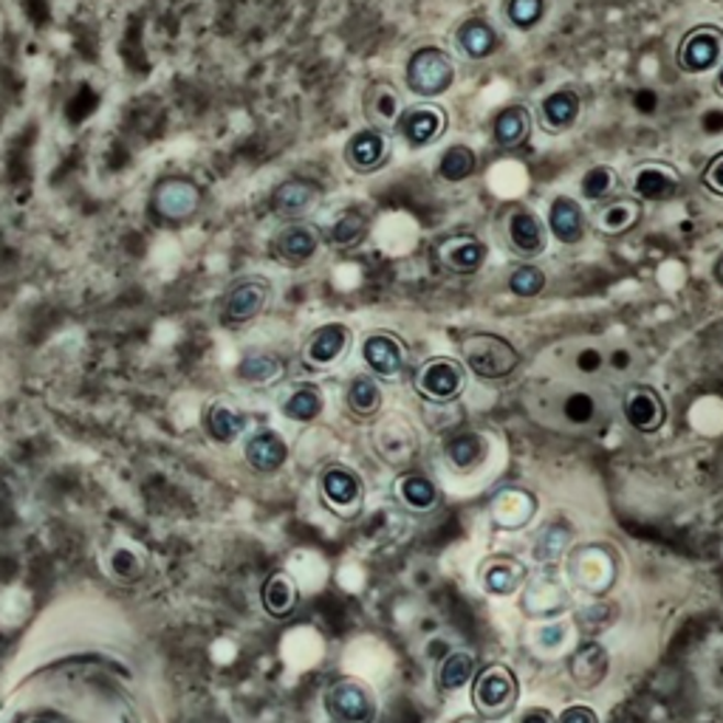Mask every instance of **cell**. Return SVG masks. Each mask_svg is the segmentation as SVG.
Returning a JSON list of instances; mask_svg holds the SVG:
<instances>
[{"label": "cell", "mask_w": 723, "mask_h": 723, "mask_svg": "<svg viewBox=\"0 0 723 723\" xmlns=\"http://www.w3.org/2000/svg\"><path fill=\"white\" fill-rule=\"evenodd\" d=\"M204 190L187 176H167L151 190V215L167 226H181L201 212Z\"/></svg>", "instance_id": "1"}, {"label": "cell", "mask_w": 723, "mask_h": 723, "mask_svg": "<svg viewBox=\"0 0 723 723\" xmlns=\"http://www.w3.org/2000/svg\"><path fill=\"white\" fill-rule=\"evenodd\" d=\"M460 359H464V368L472 370L478 379H507L520 365V354L514 351V345L498 334L464 336Z\"/></svg>", "instance_id": "2"}, {"label": "cell", "mask_w": 723, "mask_h": 723, "mask_svg": "<svg viewBox=\"0 0 723 723\" xmlns=\"http://www.w3.org/2000/svg\"><path fill=\"white\" fill-rule=\"evenodd\" d=\"M404 82L421 99L447 93L455 82V59L438 46H421L404 66Z\"/></svg>", "instance_id": "3"}, {"label": "cell", "mask_w": 723, "mask_h": 723, "mask_svg": "<svg viewBox=\"0 0 723 723\" xmlns=\"http://www.w3.org/2000/svg\"><path fill=\"white\" fill-rule=\"evenodd\" d=\"M520 685L507 665H489L478 672L472 685V704L483 721H500L518 707Z\"/></svg>", "instance_id": "4"}, {"label": "cell", "mask_w": 723, "mask_h": 723, "mask_svg": "<svg viewBox=\"0 0 723 723\" xmlns=\"http://www.w3.org/2000/svg\"><path fill=\"white\" fill-rule=\"evenodd\" d=\"M271 280L260 275H246L226 289L221 303V323L226 329H241L264 314L271 300Z\"/></svg>", "instance_id": "5"}, {"label": "cell", "mask_w": 723, "mask_h": 723, "mask_svg": "<svg viewBox=\"0 0 723 723\" xmlns=\"http://www.w3.org/2000/svg\"><path fill=\"white\" fill-rule=\"evenodd\" d=\"M467 388V368L453 356H433L415 374V393L427 401H453Z\"/></svg>", "instance_id": "6"}, {"label": "cell", "mask_w": 723, "mask_h": 723, "mask_svg": "<svg viewBox=\"0 0 723 723\" xmlns=\"http://www.w3.org/2000/svg\"><path fill=\"white\" fill-rule=\"evenodd\" d=\"M723 57V29L712 26V23H701V26L690 29L678 43L676 59L681 71L687 74H704L715 68Z\"/></svg>", "instance_id": "7"}, {"label": "cell", "mask_w": 723, "mask_h": 723, "mask_svg": "<svg viewBox=\"0 0 723 723\" xmlns=\"http://www.w3.org/2000/svg\"><path fill=\"white\" fill-rule=\"evenodd\" d=\"M325 712L334 723H374L376 701L368 687L343 678L325 692Z\"/></svg>", "instance_id": "8"}, {"label": "cell", "mask_w": 723, "mask_h": 723, "mask_svg": "<svg viewBox=\"0 0 723 723\" xmlns=\"http://www.w3.org/2000/svg\"><path fill=\"white\" fill-rule=\"evenodd\" d=\"M487 244L472 232H453L435 244V264L453 275H475L487 264Z\"/></svg>", "instance_id": "9"}, {"label": "cell", "mask_w": 723, "mask_h": 723, "mask_svg": "<svg viewBox=\"0 0 723 723\" xmlns=\"http://www.w3.org/2000/svg\"><path fill=\"white\" fill-rule=\"evenodd\" d=\"M447 125V111L427 102V105H413L408 111H401L399 122H396V133L404 138V145L421 151V147L433 145L438 136H444Z\"/></svg>", "instance_id": "10"}, {"label": "cell", "mask_w": 723, "mask_h": 723, "mask_svg": "<svg viewBox=\"0 0 723 723\" xmlns=\"http://www.w3.org/2000/svg\"><path fill=\"white\" fill-rule=\"evenodd\" d=\"M507 246L518 257H540L548 246V232L540 215L526 207H512L507 215Z\"/></svg>", "instance_id": "11"}, {"label": "cell", "mask_w": 723, "mask_h": 723, "mask_svg": "<svg viewBox=\"0 0 723 723\" xmlns=\"http://www.w3.org/2000/svg\"><path fill=\"white\" fill-rule=\"evenodd\" d=\"M320 244H323V232L314 224L294 221L271 237V255L286 266H303L320 252Z\"/></svg>", "instance_id": "12"}, {"label": "cell", "mask_w": 723, "mask_h": 723, "mask_svg": "<svg viewBox=\"0 0 723 723\" xmlns=\"http://www.w3.org/2000/svg\"><path fill=\"white\" fill-rule=\"evenodd\" d=\"M390 133L379 127H362L345 145V165L354 173H376L388 165L390 158Z\"/></svg>", "instance_id": "13"}, {"label": "cell", "mask_w": 723, "mask_h": 723, "mask_svg": "<svg viewBox=\"0 0 723 723\" xmlns=\"http://www.w3.org/2000/svg\"><path fill=\"white\" fill-rule=\"evenodd\" d=\"M323 198V187L311 178H289L283 185H277L269 196V210L283 221H297L309 215Z\"/></svg>", "instance_id": "14"}, {"label": "cell", "mask_w": 723, "mask_h": 723, "mask_svg": "<svg viewBox=\"0 0 723 723\" xmlns=\"http://www.w3.org/2000/svg\"><path fill=\"white\" fill-rule=\"evenodd\" d=\"M622 410H625L627 424L638 430V433H656L667 419L665 401H661L658 390L650 388V385H631L625 401H622Z\"/></svg>", "instance_id": "15"}, {"label": "cell", "mask_w": 723, "mask_h": 723, "mask_svg": "<svg viewBox=\"0 0 723 723\" xmlns=\"http://www.w3.org/2000/svg\"><path fill=\"white\" fill-rule=\"evenodd\" d=\"M362 359L381 379H396V376L404 370V359H408V351L401 345V340L390 331H376L365 340L362 345Z\"/></svg>", "instance_id": "16"}, {"label": "cell", "mask_w": 723, "mask_h": 723, "mask_svg": "<svg viewBox=\"0 0 723 723\" xmlns=\"http://www.w3.org/2000/svg\"><path fill=\"white\" fill-rule=\"evenodd\" d=\"M678 187H681V176L676 173V167L661 165V162H647L633 176V198L645 201V204L670 201Z\"/></svg>", "instance_id": "17"}, {"label": "cell", "mask_w": 723, "mask_h": 723, "mask_svg": "<svg viewBox=\"0 0 723 723\" xmlns=\"http://www.w3.org/2000/svg\"><path fill=\"white\" fill-rule=\"evenodd\" d=\"M351 343V329L343 323H329L311 331L303 345V362L311 368H329L345 354Z\"/></svg>", "instance_id": "18"}, {"label": "cell", "mask_w": 723, "mask_h": 723, "mask_svg": "<svg viewBox=\"0 0 723 723\" xmlns=\"http://www.w3.org/2000/svg\"><path fill=\"white\" fill-rule=\"evenodd\" d=\"M642 218V201L631 196H611L608 201H599L593 210V226L602 235H625Z\"/></svg>", "instance_id": "19"}, {"label": "cell", "mask_w": 723, "mask_h": 723, "mask_svg": "<svg viewBox=\"0 0 723 723\" xmlns=\"http://www.w3.org/2000/svg\"><path fill=\"white\" fill-rule=\"evenodd\" d=\"M244 455L255 472L269 475L277 472V469L286 464V458H289V444H286L280 433L264 427V430H255V433L246 438Z\"/></svg>", "instance_id": "20"}, {"label": "cell", "mask_w": 723, "mask_h": 723, "mask_svg": "<svg viewBox=\"0 0 723 723\" xmlns=\"http://www.w3.org/2000/svg\"><path fill=\"white\" fill-rule=\"evenodd\" d=\"M532 136V111L523 102L500 108L492 122V142L500 151H518Z\"/></svg>", "instance_id": "21"}, {"label": "cell", "mask_w": 723, "mask_h": 723, "mask_svg": "<svg viewBox=\"0 0 723 723\" xmlns=\"http://www.w3.org/2000/svg\"><path fill=\"white\" fill-rule=\"evenodd\" d=\"M579 111H582V99L571 88H559L548 97L540 99V125L546 133H563L571 125H577Z\"/></svg>", "instance_id": "22"}, {"label": "cell", "mask_w": 723, "mask_h": 723, "mask_svg": "<svg viewBox=\"0 0 723 723\" xmlns=\"http://www.w3.org/2000/svg\"><path fill=\"white\" fill-rule=\"evenodd\" d=\"M586 226H588L586 212H582V207H579L574 198L568 196L554 198L552 207H548V232L557 237L559 244L566 246L579 244V241L586 237Z\"/></svg>", "instance_id": "23"}, {"label": "cell", "mask_w": 723, "mask_h": 723, "mask_svg": "<svg viewBox=\"0 0 723 723\" xmlns=\"http://www.w3.org/2000/svg\"><path fill=\"white\" fill-rule=\"evenodd\" d=\"M323 498L329 500L336 512H356L362 503V483L354 469L348 467H329L323 469L320 478Z\"/></svg>", "instance_id": "24"}, {"label": "cell", "mask_w": 723, "mask_h": 723, "mask_svg": "<svg viewBox=\"0 0 723 723\" xmlns=\"http://www.w3.org/2000/svg\"><path fill=\"white\" fill-rule=\"evenodd\" d=\"M362 111H365V119H368L370 127H379V131H390L396 127L401 116V99L399 91H396L390 82H374L365 91V99H362Z\"/></svg>", "instance_id": "25"}, {"label": "cell", "mask_w": 723, "mask_h": 723, "mask_svg": "<svg viewBox=\"0 0 723 723\" xmlns=\"http://www.w3.org/2000/svg\"><path fill=\"white\" fill-rule=\"evenodd\" d=\"M568 670H571L574 685L582 687V690H591V687L602 685L608 676V650L597 642H586L574 650L571 661H568Z\"/></svg>", "instance_id": "26"}, {"label": "cell", "mask_w": 723, "mask_h": 723, "mask_svg": "<svg viewBox=\"0 0 723 723\" xmlns=\"http://www.w3.org/2000/svg\"><path fill=\"white\" fill-rule=\"evenodd\" d=\"M365 235H368V215L351 207V210L336 212L331 218V224L323 232V241L329 246H336V249H351V246L362 244Z\"/></svg>", "instance_id": "27"}, {"label": "cell", "mask_w": 723, "mask_h": 723, "mask_svg": "<svg viewBox=\"0 0 723 723\" xmlns=\"http://www.w3.org/2000/svg\"><path fill=\"white\" fill-rule=\"evenodd\" d=\"M455 43H458L460 54H467L469 59H487L498 52L500 37L487 20H467L455 32Z\"/></svg>", "instance_id": "28"}, {"label": "cell", "mask_w": 723, "mask_h": 723, "mask_svg": "<svg viewBox=\"0 0 723 723\" xmlns=\"http://www.w3.org/2000/svg\"><path fill=\"white\" fill-rule=\"evenodd\" d=\"M325 399L323 390L316 388V385H297V388L289 390L283 401H280V413L286 415L289 421H297V424H309L314 421L316 415L323 413Z\"/></svg>", "instance_id": "29"}, {"label": "cell", "mask_w": 723, "mask_h": 723, "mask_svg": "<svg viewBox=\"0 0 723 723\" xmlns=\"http://www.w3.org/2000/svg\"><path fill=\"white\" fill-rule=\"evenodd\" d=\"M526 579V568L523 563H518L514 557H492L489 563H483V588L489 593H514Z\"/></svg>", "instance_id": "30"}, {"label": "cell", "mask_w": 723, "mask_h": 723, "mask_svg": "<svg viewBox=\"0 0 723 723\" xmlns=\"http://www.w3.org/2000/svg\"><path fill=\"white\" fill-rule=\"evenodd\" d=\"M297 602H300V591H297V582L289 574L277 571L266 579L264 608L269 616L289 619L297 611Z\"/></svg>", "instance_id": "31"}, {"label": "cell", "mask_w": 723, "mask_h": 723, "mask_svg": "<svg viewBox=\"0 0 723 723\" xmlns=\"http://www.w3.org/2000/svg\"><path fill=\"white\" fill-rule=\"evenodd\" d=\"M204 424L210 438H215L218 444H232L246 430V415L232 404H226V401H215L207 410Z\"/></svg>", "instance_id": "32"}, {"label": "cell", "mask_w": 723, "mask_h": 723, "mask_svg": "<svg viewBox=\"0 0 723 723\" xmlns=\"http://www.w3.org/2000/svg\"><path fill=\"white\" fill-rule=\"evenodd\" d=\"M393 489L401 503L413 509V512H427V509H433L435 503H438V489H435V483L419 472L401 475Z\"/></svg>", "instance_id": "33"}, {"label": "cell", "mask_w": 723, "mask_h": 723, "mask_svg": "<svg viewBox=\"0 0 723 723\" xmlns=\"http://www.w3.org/2000/svg\"><path fill=\"white\" fill-rule=\"evenodd\" d=\"M475 170H478V156H475L472 147L453 145L441 153L435 176H438L441 181H447V185H460V181H467L469 176H475Z\"/></svg>", "instance_id": "34"}, {"label": "cell", "mask_w": 723, "mask_h": 723, "mask_svg": "<svg viewBox=\"0 0 723 723\" xmlns=\"http://www.w3.org/2000/svg\"><path fill=\"white\" fill-rule=\"evenodd\" d=\"M345 401H348V408L354 410L356 415H362V419L379 413L381 390L374 376H354L348 385V393H345Z\"/></svg>", "instance_id": "35"}, {"label": "cell", "mask_w": 723, "mask_h": 723, "mask_svg": "<svg viewBox=\"0 0 723 723\" xmlns=\"http://www.w3.org/2000/svg\"><path fill=\"white\" fill-rule=\"evenodd\" d=\"M475 676V656L467 650H455L449 653L438 667V687L441 690H460V687L467 685L469 678Z\"/></svg>", "instance_id": "36"}, {"label": "cell", "mask_w": 723, "mask_h": 723, "mask_svg": "<svg viewBox=\"0 0 723 723\" xmlns=\"http://www.w3.org/2000/svg\"><path fill=\"white\" fill-rule=\"evenodd\" d=\"M447 458L453 460V467L458 469L478 467L480 460L487 458V441L475 433L455 435V438L447 444Z\"/></svg>", "instance_id": "37"}, {"label": "cell", "mask_w": 723, "mask_h": 723, "mask_svg": "<svg viewBox=\"0 0 723 723\" xmlns=\"http://www.w3.org/2000/svg\"><path fill=\"white\" fill-rule=\"evenodd\" d=\"M616 187H619L616 170L608 165H597L582 176V181H579V196L586 198V201L599 204V201H608V198L616 192Z\"/></svg>", "instance_id": "38"}, {"label": "cell", "mask_w": 723, "mask_h": 723, "mask_svg": "<svg viewBox=\"0 0 723 723\" xmlns=\"http://www.w3.org/2000/svg\"><path fill=\"white\" fill-rule=\"evenodd\" d=\"M283 374V362L271 354H249L237 365V376L249 385H269Z\"/></svg>", "instance_id": "39"}, {"label": "cell", "mask_w": 723, "mask_h": 723, "mask_svg": "<svg viewBox=\"0 0 723 723\" xmlns=\"http://www.w3.org/2000/svg\"><path fill=\"white\" fill-rule=\"evenodd\" d=\"M503 14L520 32H529L546 18V0H507L503 3Z\"/></svg>", "instance_id": "40"}, {"label": "cell", "mask_w": 723, "mask_h": 723, "mask_svg": "<svg viewBox=\"0 0 723 723\" xmlns=\"http://www.w3.org/2000/svg\"><path fill=\"white\" fill-rule=\"evenodd\" d=\"M546 289V271L534 264H520L509 275V291L518 297H540Z\"/></svg>", "instance_id": "41"}, {"label": "cell", "mask_w": 723, "mask_h": 723, "mask_svg": "<svg viewBox=\"0 0 723 723\" xmlns=\"http://www.w3.org/2000/svg\"><path fill=\"white\" fill-rule=\"evenodd\" d=\"M566 415L574 424H588L597 415V401L588 393H571L566 399Z\"/></svg>", "instance_id": "42"}, {"label": "cell", "mask_w": 723, "mask_h": 723, "mask_svg": "<svg viewBox=\"0 0 723 723\" xmlns=\"http://www.w3.org/2000/svg\"><path fill=\"white\" fill-rule=\"evenodd\" d=\"M701 181H704V187L710 192H715V196L723 198V151L718 153L715 158H712L710 165H707L704 176H701Z\"/></svg>", "instance_id": "43"}, {"label": "cell", "mask_w": 723, "mask_h": 723, "mask_svg": "<svg viewBox=\"0 0 723 723\" xmlns=\"http://www.w3.org/2000/svg\"><path fill=\"white\" fill-rule=\"evenodd\" d=\"M633 108H636L638 113H645V116H653L658 108V97L653 88H638L636 93H633Z\"/></svg>", "instance_id": "44"}, {"label": "cell", "mask_w": 723, "mask_h": 723, "mask_svg": "<svg viewBox=\"0 0 723 723\" xmlns=\"http://www.w3.org/2000/svg\"><path fill=\"white\" fill-rule=\"evenodd\" d=\"M557 723H599V715L591 707H568V710L557 718Z\"/></svg>", "instance_id": "45"}, {"label": "cell", "mask_w": 723, "mask_h": 723, "mask_svg": "<svg viewBox=\"0 0 723 723\" xmlns=\"http://www.w3.org/2000/svg\"><path fill=\"white\" fill-rule=\"evenodd\" d=\"M577 368L582 370V374H597V370L602 368V354H599L597 348L579 351V354H577Z\"/></svg>", "instance_id": "46"}, {"label": "cell", "mask_w": 723, "mask_h": 723, "mask_svg": "<svg viewBox=\"0 0 723 723\" xmlns=\"http://www.w3.org/2000/svg\"><path fill=\"white\" fill-rule=\"evenodd\" d=\"M520 723H554V715L548 710H543V707H532V710L523 712Z\"/></svg>", "instance_id": "47"}, {"label": "cell", "mask_w": 723, "mask_h": 723, "mask_svg": "<svg viewBox=\"0 0 723 723\" xmlns=\"http://www.w3.org/2000/svg\"><path fill=\"white\" fill-rule=\"evenodd\" d=\"M20 723H68V721H66V718L54 715V712H34V715L23 718Z\"/></svg>", "instance_id": "48"}, {"label": "cell", "mask_w": 723, "mask_h": 723, "mask_svg": "<svg viewBox=\"0 0 723 723\" xmlns=\"http://www.w3.org/2000/svg\"><path fill=\"white\" fill-rule=\"evenodd\" d=\"M704 127H707V131H712V133L723 131V111H710V113H707V116H704Z\"/></svg>", "instance_id": "49"}, {"label": "cell", "mask_w": 723, "mask_h": 723, "mask_svg": "<svg viewBox=\"0 0 723 723\" xmlns=\"http://www.w3.org/2000/svg\"><path fill=\"white\" fill-rule=\"evenodd\" d=\"M613 368L616 370L631 368V354H627V351H616V354H613Z\"/></svg>", "instance_id": "50"}, {"label": "cell", "mask_w": 723, "mask_h": 723, "mask_svg": "<svg viewBox=\"0 0 723 723\" xmlns=\"http://www.w3.org/2000/svg\"><path fill=\"white\" fill-rule=\"evenodd\" d=\"M715 93L718 97H723V66L718 68V74H715Z\"/></svg>", "instance_id": "51"}, {"label": "cell", "mask_w": 723, "mask_h": 723, "mask_svg": "<svg viewBox=\"0 0 723 723\" xmlns=\"http://www.w3.org/2000/svg\"><path fill=\"white\" fill-rule=\"evenodd\" d=\"M453 723H483V721H480V718H458V721H453Z\"/></svg>", "instance_id": "52"}, {"label": "cell", "mask_w": 723, "mask_h": 723, "mask_svg": "<svg viewBox=\"0 0 723 723\" xmlns=\"http://www.w3.org/2000/svg\"><path fill=\"white\" fill-rule=\"evenodd\" d=\"M715 271H718V277H721V280H723V255L718 257V266H715Z\"/></svg>", "instance_id": "53"}]
</instances>
